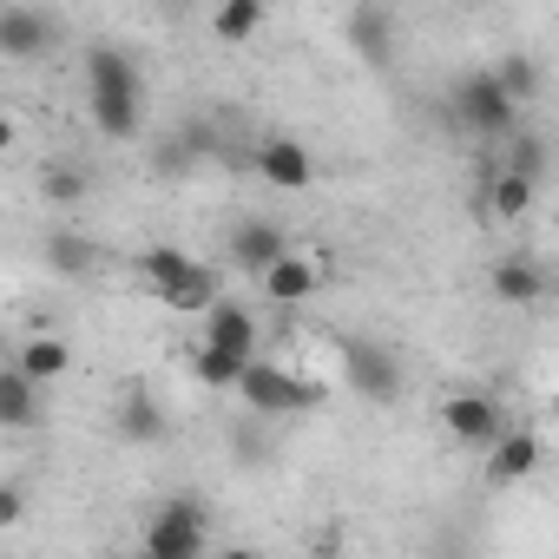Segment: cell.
<instances>
[{"label":"cell","mask_w":559,"mask_h":559,"mask_svg":"<svg viewBox=\"0 0 559 559\" xmlns=\"http://www.w3.org/2000/svg\"><path fill=\"white\" fill-rule=\"evenodd\" d=\"M243 408L250 415H263V421H284V415H310L317 402H323V389H310V382H297L290 369H276V362H250V376H243Z\"/></svg>","instance_id":"4"},{"label":"cell","mask_w":559,"mask_h":559,"mask_svg":"<svg viewBox=\"0 0 559 559\" xmlns=\"http://www.w3.org/2000/svg\"><path fill=\"white\" fill-rule=\"evenodd\" d=\"M0 421H8L14 435L40 428V382H27L21 369H8V376H0Z\"/></svg>","instance_id":"16"},{"label":"cell","mask_w":559,"mask_h":559,"mask_svg":"<svg viewBox=\"0 0 559 559\" xmlns=\"http://www.w3.org/2000/svg\"><path fill=\"white\" fill-rule=\"evenodd\" d=\"M211 559H263L257 546H224V552H211Z\"/></svg>","instance_id":"27"},{"label":"cell","mask_w":559,"mask_h":559,"mask_svg":"<svg viewBox=\"0 0 559 559\" xmlns=\"http://www.w3.org/2000/svg\"><path fill=\"white\" fill-rule=\"evenodd\" d=\"M191 376H198L204 389H243V376H250V362H237V356H224V349H211V343H198V356H191Z\"/></svg>","instance_id":"21"},{"label":"cell","mask_w":559,"mask_h":559,"mask_svg":"<svg viewBox=\"0 0 559 559\" xmlns=\"http://www.w3.org/2000/svg\"><path fill=\"white\" fill-rule=\"evenodd\" d=\"M158 304H165V310H178V317H211V310L224 304V297H217V270H211V263H198L185 284H171Z\"/></svg>","instance_id":"17"},{"label":"cell","mask_w":559,"mask_h":559,"mask_svg":"<svg viewBox=\"0 0 559 559\" xmlns=\"http://www.w3.org/2000/svg\"><path fill=\"white\" fill-rule=\"evenodd\" d=\"M47 263H53L60 276H86V270L99 263V243L80 237V230H53V237H47Z\"/></svg>","instance_id":"19"},{"label":"cell","mask_w":559,"mask_h":559,"mask_svg":"<svg viewBox=\"0 0 559 559\" xmlns=\"http://www.w3.org/2000/svg\"><path fill=\"white\" fill-rule=\"evenodd\" d=\"M487 211H493V217H526V211H533V178L500 171V178L487 185Z\"/></svg>","instance_id":"22"},{"label":"cell","mask_w":559,"mask_h":559,"mask_svg":"<svg viewBox=\"0 0 559 559\" xmlns=\"http://www.w3.org/2000/svg\"><path fill=\"white\" fill-rule=\"evenodd\" d=\"M53 40H60V21L53 14L27 8V0H8V8H0V53L40 60V53H53Z\"/></svg>","instance_id":"6"},{"label":"cell","mask_w":559,"mask_h":559,"mask_svg":"<svg viewBox=\"0 0 559 559\" xmlns=\"http://www.w3.org/2000/svg\"><path fill=\"white\" fill-rule=\"evenodd\" d=\"M441 428H448L454 448H480V454H493L513 435V421L500 415V402L493 395H474V389H461V395L441 402Z\"/></svg>","instance_id":"5"},{"label":"cell","mask_w":559,"mask_h":559,"mask_svg":"<svg viewBox=\"0 0 559 559\" xmlns=\"http://www.w3.org/2000/svg\"><path fill=\"white\" fill-rule=\"evenodd\" d=\"M21 513H27V493L8 480V487H0V526H21Z\"/></svg>","instance_id":"26"},{"label":"cell","mask_w":559,"mask_h":559,"mask_svg":"<svg viewBox=\"0 0 559 559\" xmlns=\"http://www.w3.org/2000/svg\"><path fill=\"white\" fill-rule=\"evenodd\" d=\"M126 435H132V441H158V435H165V415L152 408L145 389H132V402H126Z\"/></svg>","instance_id":"24"},{"label":"cell","mask_w":559,"mask_h":559,"mask_svg":"<svg viewBox=\"0 0 559 559\" xmlns=\"http://www.w3.org/2000/svg\"><path fill=\"white\" fill-rule=\"evenodd\" d=\"M250 165H257V178L276 185V191H310V185H317V158H310V145H297V139H263Z\"/></svg>","instance_id":"7"},{"label":"cell","mask_w":559,"mask_h":559,"mask_svg":"<svg viewBox=\"0 0 559 559\" xmlns=\"http://www.w3.org/2000/svg\"><path fill=\"white\" fill-rule=\"evenodd\" d=\"M539 467V435L533 428H513L493 454H487V487H513V480H526Z\"/></svg>","instance_id":"14"},{"label":"cell","mask_w":559,"mask_h":559,"mask_svg":"<svg viewBox=\"0 0 559 559\" xmlns=\"http://www.w3.org/2000/svg\"><path fill=\"white\" fill-rule=\"evenodd\" d=\"M487 284H493V297H500V304H513V310H533V304L546 297V270H539L533 257H500Z\"/></svg>","instance_id":"13"},{"label":"cell","mask_w":559,"mask_h":559,"mask_svg":"<svg viewBox=\"0 0 559 559\" xmlns=\"http://www.w3.org/2000/svg\"><path fill=\"white\" fill-rule=\"evenodd\" d=\"M211 34L217 40H250V34H263V0H224V8L211 14Z\"/></svg>","instance_id":"20"},{"label":"cell","mask_w":559,"mask_h":559,"mask_svg":"<svg viewBox=\"0 0 559 559\" xmlns=\"http://www.w3.org/2000/svg\"><path fill=\"white\" fill-rule=\"evenodd\" d=\"M343 34H349V47H356L369 67H389V60H395V14H389V8H356V14L343 21Z\"/></svg>","instance_id":"11"},{"label":"cell","mask_w":559,"mask_h":559,"mask_svg":"<svg viewBox=\"0 0 559 559\" xmlns=\"http://www.w3.org/2000/svg\"><path fill=\"white\" fill-rule=\"evenodd\" d=\"M86 106H93V126L106 139H139L145 126V93H139V67L126 47H93L86 53Z\"/></svg>","instance_id":"1"},{"label":"cell","mask_w":559,"mask_h":559,"mask_svg":"<svg viewBox=\"0 0 559 559\" xmlns=\"http://www.w3.org/2000/svg\"><path fill=\"white\" fill-rule=\"evenodd\" d=\"M257 284H263V297H270V304L297 310V304H310V297H317V284H323V263H317V257H297V250H290L284 263H276V270H263Z\"/></svg>","instance_id":"9"},{"label":"cell","mask_w":559,"mask_h":559,"mask_svg":"<svg viewBox=\"0 0 559 559\" xmlns=\"http://www.w3.org/2000/svg\"><path fill=\"white\" fill-rule=\"evenodd\" d=\"M40 191H47V204H80L86 198V178L73 165H47L40 171Z\"/></svg>","instance_id":"25"},{"label":"cell","mask_w":559,"mask_h":559,"mask_svg":"<svg viewBox=\"0 0 559 559\" xmlns=\"http://www.w3.org/2000/svg\"><path fill=\"white\" fill-rule=\"evenodd\" d=\"M204 343L224 349V356H237V362H257V317L243 304H217L204 317Z\"/></svg>","instance_id":"10"},{"label":"cell","mask_w":559,"mask_h":559,"mask_svg":"<svg viewBox=\"0 0 559 559\" xmlns=\"http://www.w3.org/2000/svg\"><path fill=\"white\" fill-rule=\"evenodd\" d=\"M284 257H290V243H284V230H276L270 217H243V224H230V263H237V270L263 276V270H276Z\"/></svg>","instance_id":"8"},{"label":"cell","mask_w":559,"mask_h":559,"mask_svg":"<svg viewBox=\"0 0 559 559\" xmlns=\"http://www.w3.org/2000/svg\"><path fill=\"white\" fill-rule=\"evenodd\" d=\"M204 533H211L204 500H198V493H178V500H165V507L152 513L139 559H204Z\"/></svg>","instance_id":"2"},{"label":"cell","mask_w":559,"mask_h":559,"mask_svg":"<svg viewBox=\"0 0 559 559\" xmlns=\"http://www.w3.org/2000/svg\"><path fill=\"white\" fill-rule=\"evenodd\" d=\"M454 119H461L474 139H500V132H513L520 106L507 99V86L493 80V67H474V73H461V86H454Z\"/></svg>","instance_id":"3"},{"label":"cell","mask_w":559,"mask_h":559,"mask_svg":"<svg viewBox=\"0 0 559 559\" xmlns=\"http://www.w3.org/2000/svg\"><path fill=\"white\" fill-rule=\"evenodd\" d=\"M343 362H349V382L369 395V402H395L402 395V376H395V362H389V349H369V343H349L343 349Z\"/></svg>","instance_id":"12"},{"label":"cell","mask_w":559,"mask_h":559,"mask_svg":"<svg viewBox=\"0 0 559 559\" xmlns=\"http://www.w3.org/2000/svg\"><path fill=\"white\" fill-rule=\"evenodd\" d=\"M14 369H21L27 382H40V389H47V382H60V376L73 369V349H67L60 336H27V343H21V356H14Z\"/></svg>","instance_id":"15"},{"label":"cell","mask_w":559,"mask_h":559,"mask_svg":"<svg viewBox=\"0 0 559 559\" xmlns=\"http://www.w3.org/2000/svg\"><path fill=\"white\" fill-rule=\"evenodd\" d=\"M493 80L507 86V99H513V106H533V93H539V60H526V53H507V60L493 67Z\"/></svg>","instance_id":"23"},{"label":"cell","mask_w":559,"mask_h":559,"mask_svg":"<svg viewBox=\"0 0 559 559\" xmlns=\"http://www.w3.org/2000/svg\"><path fill=\"white\" fill-rule=\"evenodd\" d=\"M191 270H198V257H191V250H178V243H152V250L139 257V276H145V284H152L158 297H165L171 284H185Z\"/></svg>","instance_id":"18"}]
</instances>
